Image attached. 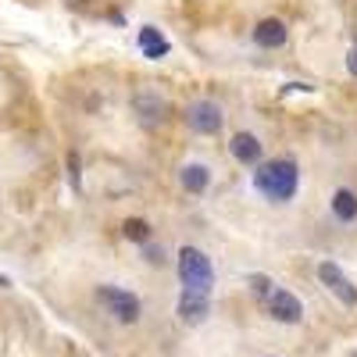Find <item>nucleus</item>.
Here are the masks:
<instances>
[{"instance_id":"1","label":"nucleus","mask_w":357,"mask_h":357,"mask_svg":"<svg viewBox=\"0 0 357 357\" xmlns=\"http://www.w3.org/2000/svg\"><path fill=\"white\" fill-rule=\"evenodd\" d=\"M296 186H301V168H296L293 158H275V161H261L254 172V190L275 204H286L296 197Z\"/></svg>"},{"instance_id":"2","label":"nucleus","mask_w":357,"mask_h":357,"mask_svg":"<svg viewBox=\"0 0 357 357\" xmlns=\"http://www.w3.org/2000/svg\"><path fill=\"white\" fill-rule=\"evenodd\" d=\"M175 272H178L183 289H197V293H211L215 289V264L197 247H183V250H178Z\"/></svg>"},{"instance_id":"3","label":"nucleus","mask_w":357,"mask_h":357,"mask_svg":"<svg viewBox=\"0 0 357 357\" xmlns=\"http://www.w3.org/2000/svg\"><path fill=\"white\" fill-rule=\"evenodd\" d=\"M97 304L104 307V314H111L114 321H122V325H136L139 314H143V304H139V296L132 289H122V286H97Z\"/></svg>"},{"instance_id":"4","label":"nucleus","mask_w":357,"mask_h":357,"mask_svg":"<svg viewBox=\"0 0 357 357\" xmlns=\"http://www.w3.org/2000/svg\"><path fill=\"white\" fill-rule=\"evenodd\" d=\"M318 282L329 289L340 304H347V307L357 304V286L347 279V272H343L336 261H321V264H318Z\"/></svg>"},{"instance_id":"5","label":"nucleus","mask_w":357,"mask_h":357,"mask_svg":"<svg viewBox=\"0 0 357 357\" xmlns=\"http://www.w3.org/2000/svg\"><path fill=\"white\" fill-rule=\"evenodd\" d=\"M186 126L200 136H215L222 129V107L211 100H193L186 107Z\"/></svg>"},{"instance_id":"6","label":"nucleus","mask_w":357,"mask_h":357,"mask_svg":"<svg viewBox=\"0 0 357 357\" xmlns=\"http://www.w3.org/2000/svg\"><path fill=\"white\" fill-rule=\"evenodd\" d=\"M175 314H178V321H186V325L207 321V314H211V293L183 289L178 293V304H175Z\"/></svg>"},{"instance_id":"7","label":"nucleus","mask_w":357,"mask_h":357,"mask_svg":"<svg viewBox=\"0 0 357 357\" xmlns=\"http://www.w3.org/2000/svg\"><path fill=\"white\" fill-rule=\"evenodd\" d=\"M264 301H268V314H272L275 321H282V325H296L304 318V304L296 301L289 289H272Z\"/></svg>"},{"instance_id":"8","label":"nucleus","mask_w":357,"mask_h":357,"mask_svg":"<svg viewBox=\"0 0 357 357\" xmlns=\"http://www.w3.org/2000/svg\"><path fill=\"white\" fill-rule=\"evenodd\" d=\"M132 114L139 118L143 126H161L165 118H168V100L151 93V89H143V93L132 97Z\"/></svg>"},{"instance_id":"9","label":"nucleus","mask_w":357,"mask_h":357,"mask_svg":"<svg viewBox=\"0 0 357 357\" xmlns=\"http://www.w3.org/2000/svg\"><path fill=\"white\" fill-rule=\"evenodd\" d=\"M286 36H289V33H286V22H279V18H264V22H257V29H254V43L264 47V50L282 47Z\"/></svg>"},{"instance_id":"10","label":"nucleus","mask_w":357,"mask_h":357,"mask_svg":"<svg viewBox=\"0 0 357 357\" xmlns=\"http://www.w3.org/2000/svg\"><path fill=\"white\" fill-rule=\"evenodd\" d=\"M232 158L240 165H261V139L254 132H236L232 143H229Z\"/></svg>"},{"instance_id":"11","label":"nucleus","mask_w":357,"mask_h":357,"mask_svg":"<svg viewBox=\"0 0 357 357\" xmlns=\"http://www.w3.org/2000/svg\"><path fill=\"white\" fill-rule=\"evenodd\" d=\"M139 50H143V57H151V61H161V57L172 50V43L161 36V29L143 25V29H139Z\"/></svg>"},{"instance_id":"12","label":"nucleus","mask_w":357,"mask_h":357,"mask_svg":"<svg viewBox=\"0 0 357 357\" xmlns=\"http://www.w3.org/2000/svg\"><path fill=\"white\" fill-rule=\"evenodd\" d=\"M178 183H183V190H190V193H204L207 186H211V168L190 161V165H183V172H178Z\"/></svg>"},{"instance_id":"13","label":"nucleus","mask_w":357,"mask_h":357,"mask_svg":"<svg viewBox=\"0 0 357 357\" xmlns=\"http://www.w3.org/2000/svg\"><path fill=\"white\" fill-rule=\"evenodd\" d=\"M333 215L340 222H357V193L354 190H336L333 193Z\"/></svg>"},{"instance_id":"14","label":"nucleus","mask_w":357,"mask_h":357,"mask_svg":"<svg viewBox=\"0 0 357 357\" xmlns=\"http://www.w3.org/2000/svg\"><path fill=\"white\" fill-rule=\"evenodd\" d=\"M122 236H126V240H132V243H146L154 236V229H151V222H143V218H129L122 225Z\"/></svg>"},{"instance_id":"15","label":"nucleus","mask_w":357,"mask_h":357,"mask_svg":"<svg viewBox=\"0 0 357 357\" xmlns=\"http://www.w3.org/2000/svg\"><path fill=\"white\" fill-rule=\"evenodd\" d=\"M247 286H250V289H254L257 296H268V293L275 289V282L268 279V275H250V279H247Z\"/></svg>"},{"instance_id":"16","label":"nucleus","mask_w":357,"mask_h":357,"mask_svg":"<svg viewBox=\"0 0 357 357\" xmlns=\"http://www.w3.org/2000/svg\"><path fill=\"white\" fill-rule=\"evenodd\" d=\"M143 257H146V264H165V261H168V257H165V250H161V247H154L151 240L143 243Z\"/></svg>"},{"instance_id":"17","label":"nucleus","mask_w":357,"mask_h":357,"mask_svg":"<svg viewBox=\"0 0 357 357\" xmlns=\"http://www.w3.org/2000/svg\"><path fill=\"white\" fill-rule=\"evenodd\" d=\"M347 72H350V75L357 79V47H354V50L347 54Z\"/></svg>"},{"instance_id":"18","label":"nucleus","mask_w":357,"mask_h":357,"mask_svg":"<svg viewBox=\"0 0 357 357\" xmlns=\"http://www.w3.org/2000/svg\"><path fill=\"white\" fill-rule=\"evenodd\" d=\"M68 168H72V183L79 186V158H75V154L68 158Z\"/></svg>"}]
</instances>
